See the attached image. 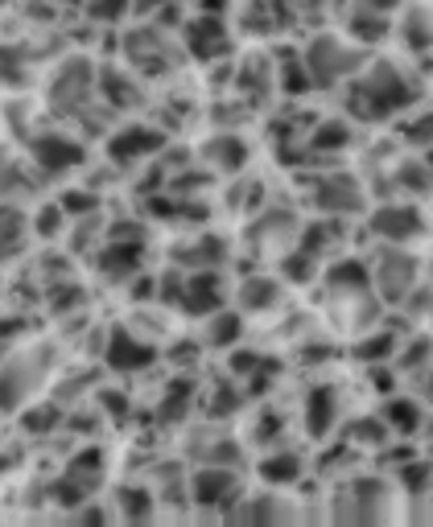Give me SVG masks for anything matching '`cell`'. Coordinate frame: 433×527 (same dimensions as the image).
<instances>
[{
  "label": "cell",
  "instance_id": "3957f363",
  "mask_svg": "<svg viewBox=\"0 0 433 527\" xmlns=\"http://www.w3.org/2000/svg\"><path fill=\"white\" fill-rule=\"evenodd\" d=\"M413 280H417V268L405 252H396L388 248L380 260H376V289L388 293V301H401L409 289H413Z\"/></svg>",
  "mask_w": 433,
  "mask_h": 527
},
{
  "label": "cell",
  "instance_id": "7a4b0ae2",
  "mask_svg": "<svg viewBox=\"0 0 433 527\" xmlns=\"http://www.w3.org/2000/svg\"><path fill=\"white\" fill-rule=\"evenodd\" d=\"M351 62H359L355 50H347L339 38H330V33H322V38H314L310 54H306V70H310V79L314 83H339L351 75Z\"/></svg>",
  "mask_w": 433,
  "mask_h": 527
},
{
  "label": "cell",
  "instance_id": "8992f818",
  "mask_svg": "<svg viewBox=\"0 0 433 527\" xmlns=\"http://www.w3.org/2000/svg\"><path fill=\"white\" fill-rule=\"evenodd\" d=\"M112 350H120V363H116V367H141V363L153 359V350L137 346V342H132V334H124V330L112 338Z\"/></svg>",
  "mask_w": 433,
  "mask_h": 527
},
{
  "label": "cell",
  "instance_id": "6da1fadb",
  "mask_svg": "<svg viewBox=\"0 0 433 527\" xmlns=\"http://www.w3.org/2000/svg\"><path fill=\"white\" fill-rule=\"evenodd\" d=\"M409 103H413V83L392 62H380L355 83V103H351V108L359 116H368V120H384L392 112L409 108Z\"/></svg>",
  "mask_w": 433,
  "mask_h": 527
},
{
  "label": "cell",
  "instance_id": "ba28073f",
  "mask_svg": "<svg viewBox=\"0 0 433 527\" xmlns=\"http://www.w3.org/2000/svg\"><path fill=\"white\" fill-rule=\"evenodd\" d=\"M281 462H285V466H269L264 474H269V478H293V474H302V466H297V458H293V453H285Z\"/></svg>",
  "mask_w": 433,
  "mask_h": 527
},
{
  "label": "cell",
  "instance_id": "277c9868",
  "mask_svg": "<svg viewBox=\"0 0 433 527\" xmlns=\"http://www.w3.org/2000/svg\"><path fill=\"white\" fill-rule=\"evenodd\" d=\"M372 227H376V235H384L392 243H409L413 235H421V215L413 206H384L372 219Z\"/></svg>",
  "mask_w": 433,
  "mask_h": 527
},
{
  "label": "cell",
  "instance_id": "52a82bcc",
  "mask_svg": "<svg viewBox=\"0 0 433 527\" xmlns=\"http://www.w3.org/2000/svg\"><path fill=\"white\" fill-rule=\"evenodd\" d=\"M277 285H273V280H252V285H244V305L248 309H269L273 301H277Z\"/></svg>",
  "mask_w": 433,
  "mask_h": 527
},
{
  "label": "cell",
  "instance_id": "5b68a950",
  "mask_svg": "<svg viewBox=\"0 0 433 527\" xmlns=\"http://www.w3.org/2000/svg\"><path fill=\"white\" fill-rule=\"evenodd\" d=\"M359 202H363V194H359V186L351 182V178H322L318 182V206L326 210V215H351V210H359Z\"/></svg>",
  "mask_w": 433,
  "mask_h": 527
}]
</instances>
